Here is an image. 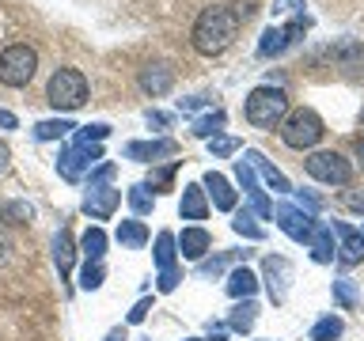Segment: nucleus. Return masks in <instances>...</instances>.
<instances>
[{"instance_id":"f257e3e1","label":"nucleus","mask_w":364,"mask_h":341,"mask_svg":"<svg viewBox=\"0 0 364 341\" xmlns=\"http://www.w3.org/2000/svg\"><path fill=\"white\" fill-rule=\"evenodd\" d=\"M239 11L235 8H228V4H213V8H205L198 23H193V31H190V42H193V50H198L201 57H216V53H224L228 45L235 42V34H239Z\"/></svg>"},{"instance_id":"f03ea898","label":"nucleus","mask_w":364,"mask_h":341,"mask_svg":"<svg viewBox=\"0 0 364 341\" xmlns=\"http://www.w3.org/2000/svg\"><path fill=\"white\" fill-rule=\"evenodd\" d=\"M243 114H247V121L255 125V129H277V125L284 121V114H289V95H284L281 87H273V84H262L247 95Z\"/></svg>"},{"instance_id":"7ed1b4c3","label":"nucleus","mask_w":364,"mask_h":341,"mask_svg":"<svg viewBox=\"0 0 364 341\" xmlns=\"http://www.w3.org/2000/svg\"><path fill=\"white\" fill-rule=\"evenodd\" d=\"M46 99L57 114H68V110H80L87 102V80L80 68H57L46 84Z\"/></svg>"},{"instance_id":"20e7f679","label":"nucleus","mask_w":364,"mask_h":341,"mask_svg":"<svg viewBox=\"0 0 364 341\" xmlns=\"http://www.w3.org/2000/svg\"><path fill=\"white\" fill-rule=\"evenodd\" d=\"M323 118H318L315 110H307V107H300V110H289L284 114V121H281V141L289 144V148H296V152H307V148H315L318 141H323Z\"/></svg>"},{"instance_id":"39448f33","label":"nucleus","mask_w":364,"mask_h":341,"mask_svg":"<svg viewBox=\"0 0 364 341\" xmlns=\"http://www.w3.org/2000/svg\"><path fill=\"white\" fill-rule=\"evenodd\" d=\"M34 72H38V53H34V45H8L4 53H0V84L4 87H27Z\"/></svg>"},{"instance_id":"423d86ee","label":"nucleus","mask_w":364,"mask_h":341,"mask_svg":"<svg viewBox=\"0 0 364 341\" xmlns=\"http://www.w3.org/2000/svg\"><path fill=\"white\" fill-rule=\"evenodd\" d=\"M304 170L323 186H349L353 182V163L341 152H311L304 159Z\"/></svg>"},{"instance_id":"0eeeda50","label":"nucleus","mask_w":364,"mask_h":341,"mask_svg":"<svg viewBox=\"0 0 364 341\" xmlns=\"http://www.w3.org/2000/svg\"><path fill=\"white\" fill-rule=\"evenodd\" d=\"M99 159H102V148L99 144H73L68 152L57 156V170H61V178L80 182L84 175H91V170L99 167Z\"/></svg>"},{"instance_id":"6e6552de","label":"nucleus","mask_w":364,"mask_h":341,"mask_svg":"<svg viewBox=\"0 0 364 341\" xmlns=\"http://www.w3.org/2000/svg\"><path fill=\"white\" fill-rule=\"evenodd\" d=\"M273 220H277V227L292 239V243H304V247L311 243L315 220H311V212L300 209V205H277V209H273Z\"/></svg>"},{"instance_id":"1a4fd4ad","label":"nucleus","mask_w":364,"mask_h":341,"mask_svg":"<svg viewBox=\"0 0 364 341\" xmlns=\"http://www.w3.org/2000/svg\"><path fill=\"white\" fill-rule=\"evenodd\" d=\"M304 27H307V19H296V23H289V27H269L266 34H262V42H258V57H277V53H284L289 45L304 34Z\"/></svg>"},{"instance_id":"9d476101","label":"nucleus","mask_w":364,"mask_h":341,"mask_svg":"<svg viewBox=\"0 0 364 341\" xmlns=\"http://www.w3.org/2000/svg\"><path fill=\"white\" fill-rule=\"evenodd\" d=\"M136 84H141L144 95H167L171 84H175V68H171L167 61H152V65H144L141 68V76H136Z\"/></svg>"},{"instance_id":"9b49d317","label":"nucleus","mask_w":364,"mask_h":341,"mask_svg":"<svg viewBox=\"0 0 364 341\" xmlns=\"http://www.w3.org/2000/svg\"><path fill=\"white\" fill-rule=\"evenodd\" d=\"M262 269H266V288H269V300H273V303H284V296H289V277H292L289 258L269 254Z\"/></svg>"},{"instance_id":"f8f14e48","label":"nucleus","mask_w":364,"mask_h":341,"mask_svg":"<svg viewBox=\"0 0 364 341\" xmlns=\"http://www.w3.org/2000/svg\"><path fill=\"white\" fill-rule=\"evenodd\" d=\"M330 232L341 239V247H338L341 266H357V261L364 258V235H360V227H349V224L334 220V224H330Z\"/></svg>"},{"instance_id":"ddd939ff","label":"nucleus","mask_w":364,"mask_h":341,"mask_svg":"<svg viewBox=\"0 0 364 341\" xmlns=\"http://www.w3.org/2000/svg\"><path fill=\"white\" fill-rule=\"evenodd\" d=\"M235 178H239V186L247 190V197H250V205H255V212L262 216V220H269V216H273V201L258 190V182H255V167H250L247 159H239V163H235Z\"/></svg>"},{"instance_id":"4468645a","label":"nucleus","mask_w":364,"mask_h":341,"mask_svg":"<svg viewBox=\"0 0 364 341\" xmlns=\"http://www.w3.org/2000/svg\"><path fill=\"white\" fill-rule=\"evenodd\" d=\"M178 152V144L175 141H133V144H125V159H136V163H156V159H171Z\"/></svg>"},{"instance_id":"2eb2a0df","label":"nucleus","mask_w":364,"mask_h":341,"mask_svg":"<svg viewBox=\"0 0 364 341\" xmlns=\"http://www.w3.org/2000/svg\"><path fill=\"white\" fill-rule=\"evenodd\" d=\"M118 201H122V190H114V186H91V193L84 197V212L91 216V220H107V216L118 209Z\"/></svg>"},{"instance_id":"dca6fc26","label":"nucleus","mask_w":364,"mask_h":341,"mask_svg":"<svg viewBox=\"0 0 364 341\" xmlns=\"http://www.w3.org/2000/svg\"><path fill=\"white\" fill-rule=\"evenodd\" d=\"M175 247H178V254L182 258H193V261H201L205 254L213 250V235L205 232V227H182V235L175 239Z\"/></svg>"},{"instance_id":"f3484780","label":"nucleus","mask_w":364,"mask_h":341,"mask_svg":"<svg viewBox=\"0 0 364 341\" xmlns=\"http://www.w3.org/2000/svg\"><path fill=\"white\" fill-rule=\"evenodd\" d=\"M247 163L255 167V170H262V178H266L269 186H273V193H292V182L284 178L281 170H277V167H273V163H269L266 156L258 152V148H247Z\"/></svg>"},{"instance_id":"a211bd4d","label":"nucleus","mask_w":364,"mask_h":341,"mask_svg":"<svg viewBox=\"0 0 364 341\" xmlns=\"http://www.w3.org/2000/svg\"><path fill=\"white\" fill-rule=\"evenodd\" d=\"M178 212H182V220H205V216H209V201H205V190L198 186V182H190V186H182Z\"/></svg>"},{"instance_id":"6ab92c4d","label":"nucleus","mask_w":364,"mask_h":341,"mask_svg":"<svg viewBox=\"0 0 364 341\" xmlns=\"http://www.w3.org/2000/svg\"><path fill=\"white\" fill-rule=\"evenodd\" d=\"M205 190H209V197H213V205L220 212L235 209V190H232V182H228L220 170H209V175H205Z\"/></svg>"},{"instance_id":"aec40b11","label":"nucleus","mask_w":364,"mask_h":341,"mask_svg":"<svg viewBox=\"0 0 364 341\" xmlns=\"http://www.w3.org/2000/svg\"><path fill=\"white\" fill-rule=\"evenodd\" d=\"M255 288H258V277L247 266H239V269L228 273V296H232V300H250Z\"/></svg>"},{"instance_id":"412c9836","label":"nucleus","mask_w":364,"mask_h":341,"mask_svg":"<svg viewBox=\"0 0 364 341\" xmlns=\"http://www.w3.org/2000/svg\"><path fill=\"white\" fill-rule=\"evenodd\" d=\"M53 261H57V269H61V277H68V269H73V261H76V247H73V235H68L65 227L53 235Z\"/></svg>"},{"instance_id":"4be33fe9","label":"nucleus","mask_w":364,"mask_h":341,"mask_svg":"<svg viewBox=\"0 0 364 341\" xmlns=\"http://www.w3.org/2000/svg\"><path fill=\"white\" fill-rule=\"evenodd\" d=\"M315 250V261L318 266H326V261H334V232H330V224H323V227H315V235H311V243H307Z\"/></svg>"},{"instance_id":"5701e85b","label":"nucleus","mask_w":364,"mask_h":341,"mask_svg":"<svg viewBox=\"0 0 364 341\" xmlns=\"http://www.w3.org/2000/svg\"><path fill=\"white\" fill-rule=\"evenodd\" d=\"M118 243L129 247V250H141L148 243V227L141 220H122L118 224Z\"/></svg>"},{"instance_id":"b1692460","label":"nucleus","mask_w":364,"mask_h":341,"mask_svg":"<svg viewBox=\"0 0 364 341\" xmlns=\"http://www.w3.org/2000/svg\"><path fill=\"white\" fill-rule=\"evenodd\" d=\"M80 250H84L87 261H102V254H107V232L102 227H87L84 239H80Z\"/></svg>"},{"instance_id":"393cba45","label":"nucleus","mask_w":364,"mask_h":341,"mask_svg":"<svg viewBox=\"0 0 364 341\" xmlns=\"http://www.w3.org/2000/svg\"><path fill=\"white\" fill-rule=\"evenodd\" d=\"M255 315H258V303L255 300H243L232 307V315H228V326L235 330V334H247L250 326H255Z\"/></svg>"},{"instance_id":"a878e982","label":"nucleus","mask_w":364,"mask_h":341,"mask_svg":"<svg viewBox=\"0 0 364 341\" xmlns=\"http://www.w3.org/2000/svg\"><path fill=\"white\" fill-rule=\"evenodd\" d=\"M175 254H178L175 235H171V232H159V235H156V266H159V273H164V269H175Z\"/></svg>"},{"instance_id":"bb28decb","label":"nucleus","mask_w":364,"mask_h":341,"mask_svg":"<svg viewBox=\"0 0 364 341\" xmlns=\"http://www.w3.org/2000/svg\"><path fill=\"white\" fill-rule=\"evenodd\" d=\"M73 129H76V125L68 118H50V121L34 125V136H38V141H61V136H68Z\"/></svg>"},{"instance_id":"cd10ccee","label":"nucleus","mask_w":364,"mask_h":341,"mask_svg":"<svg viewBox=\"0 0 364 341\" xmlns=\"http://www.w3.org/2000/svg\"><path fill=\"white\" fill-rule=\"evenodd\" d=\"M341 330H346V323L338 315H326L311 326V341H334V337H341Z\"/></svg>"},{"instance_id":"c85d7f7f","label":"nucleus","mask_w":364,"mask_h":341,"mask_svg":"<svg viewBox=\"0 0 364 341\" xmlns=\"http://www.w3.org/2000/svg\"><path fill=\"white\" fill-rule=\"evenodd\" d=\"M224 129V110H213V114H205V118H198L193 121V136H201V141H209V136H216Z\"/></svg>"},{"instance_id":"c756f323","label":"nucleus","mask_w":364,"mask_h":341,"mask_svg":"<svg viewBox=\"0 0 364 341\" xmlns=\"http://www.w3.org/2000/svg\"><path fill=\"white\" fill-rule=\"evenodd\" d=\"M334 300L346 307V311H353V307L360 303V292H357V284L353 281H334Z\"/></svg>"},{"instance_id":"7c9ffc66","label":"nucleus","mask_w":364,"mask_h":341,"mask_svg":"<svg viewBox=\"0 0 364 341\" xmlns=\"http://www.w3.org/2000/svg\"><path fill=\"white\" fill-rule=\"evenodd\" d=\"M102 277H107V269H102V261H87L84 273H80V288H87V292H95Z\"/></svg>"},{"instance_id":"2f4dec72","label":"nucleus","mask_w":364,"mask_h":341,"mask_svg":"<svg viewBox=\"0 0 364 341\" xmlns=\"http://www.w3.org/2000/svg\"><path fill=\"white\" fill-rule=\"evenodd\" d=\"M110 136V125L107 121H95V125H84V129L76 133V144H99Z\"/></svg>"},{"instance_id":"473e14b6","label":"nucleus","mask_w":364,"mask_h":341,"mask_svg":"<svg viewBox=\"0 0 364 341\" xmlns=\"http://www.w3.org/2000/svg\"><path fill=\"white\" fill-rule=\"evenodd\" d=\"M232 227H235L239 235H247V239H262V235H266V232H262V227L255 224V216H250L247 209H243V212H235V220H232Z\"/></svg>"},{"instance_id":"72a5a7b5","label":"nucleus","mask_w":364,"mask_h":341,"mask_svg":"<svg viewBox=\"0 0 364 341\" xmlns=\"http://www.w3.org/2000/svg\"><path fill=\"white\" fill-rule=\"evenodd\" d=\"M129 205H133L136 216L152 212V193H148V186H133V190H129Z\"/></svg>"},{"instance_id":"f704fd0d","label":"nucleus","mask_w":364,"mask_h":341,"mask_svg":"<svg viewBox=\"0 0 364 341\" xmlns=\"http://www.w3.org/2000/svg\"><path fill=\"white\" fill-rule=\"evenodd\" d=\"M228 258H232V254H216V258H201V277H220V273H224V266H228Z\"/></svg>"},{"instance_id":"c9c22d12","label":"nucleus","mask_w":364,"mask_h":341,"mask_svg":"<svg viewBox=\"0 0 364 341\" xmlns=\"http://www.w3.org/2000/svg\"><path fill=\"white\" fill-rule=\"evenodd\" d=\"M178 281H182L178 266H175V269H164V273H159V292H175V288H178Z\"/></svg>"},{"instance_id":"e433bc0d","label":"nucleus","mask_w":364,"mask_h":341,"mask_svg":"<svg viewBox=\"0 0 364 341\" xmlns=\"http://www.w3.org/2000/svg\"><path fill=\"white\" fill-rule=\"evenodd\" d=\"M235 148H239L235 136H216V141H213V156H232Z\"/></svg>"},{"instance_id":"4c0bfd02","label":"nucleus","mask_w":364,"mask_h":341,"mask_svg":"<svg viewBox=\"0 0 364 341\" xmlns=\"http://www.w3.org/2000/svg\"><path fill=\"white\" fill-rule=\"evenodd\" d=\"M341 201H346V209H353V212H364V190H349Z\"/></svg>"},{"instance_id":"58836bf2","label":"nucleus","mask_w":364,"mask_h":341,"mask_svg":"<svg viewBox=\"0 0 364 341\" xmlns=\"http://www.w3.org/2000/svg\"><path fill=\"white\" fill-rule=\"evenodd\" d=\"M296 197H300V209H304V212H318V209H323V201H318L315 193H304V190H300Z\"/></svg>"},{"instance_id":"ea45409f","label":"nucleus","mask_w":364,"mask_h":341,"mask_svg":"<svg viewBox=\"0 0 364 341\" xmlns=\"http://www.w3.org/2000/svg\"><path fill=\"white\" fill-rule=\"evenodd\" d=\"M178 107L186 110V114H190V110H198V107H209V95H190V99H182Z\"/></svg>"},{"instance_id":"a19ab883","label":"nucleus","mask_w":364,"mask_h":341,"mask_svg":"<svg viewBox=\"0 0 364 341\" xmlns=\"http://www.w3.org/2000/svg\"><path fill=\"white\" fill-rule=\"evenodd\" d=\"M148 307H152V300H136V307H133V311H129V323H144Z\"/></svg>"},{"instance_id":"79ce46f5","label":"nucleus","mask_w":364,"mask_h":341,"mask_svg":"<svg viewBox=\"0 0 364 341\" xmlns=\"http://www.w3.org/2000/svg\"><path fill=\"white\" fill-rule=\"evenodd\" d=\"M171 178H175V163L164 167V170H156V182H159V186H171Z\"/></svg>"},{"instance_id":"37998d69","label":"nucleus","mask_w":364,"mask_h":341,"mask_svg":"<svg viewBox=\"0 0 364 341\" xmlns=\"http://www.w3.org/2000/svg\"><path fill=\"white\" fill-rule=\"evenodd\" d=\"M8 258H11V243H8V235L0 232V266H8Z\"/></svg>"},{"instance_id":"c03bdc74","label":"nucleus","mask_w":364,"mask_h":341,"mask_svg":"<svg viewBox=\"0 0 364 341\" xmlns=\"http://www.w3.org/2000/svg\"><path fill=\"white\" fill-rule=\"evenodd\" d=\"M167 121H171L167 114H159V110H148V125H156V129H164Z\"/></svg>"},{"instance_id":"a18cd8bd","label":"nucleus","mask_w":364,"mask_h":341,"mask_svg":"<svg viewBox=\"0 0 364 341\" xmlns=\"http://www.w3.org/2000/svg\"><path fill=\"white\" fill-rule=\"evenodd\" d=\"M0 125H4V129H16V114H11V110H0Z\"/></svg>"},{"instance_id":"49530a36","label":"nucleus","mask_w":364,"mask_h":341,"mask_svg":"<svg viewBox=\"0 0 364 341\" xmlns=\"http://www.w3.org/2000/svg\"><path fill=\"white\" fill-rule=\"evenodd\" d=\"M8 156H11L8 144H0V170H8Z\"/></svg>"},{"instance_id":"de8ad7c7","label":"nucleus","mask_w":364,"mask_h":341,"mask_svg":"<svg viewBox=\"0 0 364 341\" xmlns=\"http://www.w3.org/2000/svg\"><path fill=\"white\" fill-rule=\"evenodd\" d=\"M107 341H125V330H122V326H118V330H110Z\"/></svg>"},{"instance_id":"09e8293b","label":"nucleus","mask_w":364,"mask_h":341,"mask_svg":"<svg viewBox=\"0 0 364 341\" xmlns=\"http://www.w3.org/2000/svg\"><path fill=\"white\" fill-rule=\"evenodd\" d=\"M357 152H360V159H364V136H360V144H357Z\"/></svg>"},{"instance_id":"8fccbe9b","label":"nucleus","mask_w":364,"mask_h":341,"mask_svg":"<svg viewBox=\"0 0 364 341\" xmlns=\"http://www.w3.org/2000/svg\"><path fill=\"white\" fill-rule=\"evenodd\" d=\"M186 341H201V337H186Z\"/></svg>"}]
</instances>
